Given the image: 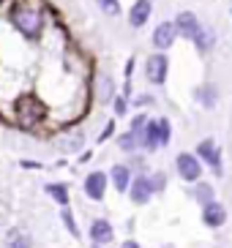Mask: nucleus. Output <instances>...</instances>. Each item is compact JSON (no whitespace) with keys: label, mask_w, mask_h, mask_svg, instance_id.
I'll return each mask as SVG.
<instances>
[{"label":"nucleus","mask_w":232,"mask_h":248,"mask_svg":"<svg viewBox=\"0 0 232 248\" xmlns=\"http://www.w3.org/2000/svg\"><path fill=\"white\" fill-rule=\"evenodd\" d=\"M11 22L17 25L19 33H25V36H36L38 30H41V14H38L36 8L19 6V8L11 11Z\"/></svg>","instance_id":"f257e3e1"},{"label":"nucleus","mask_w":232,"mask_h":248,"mask_svg":"<svg viewBox=\"0 0 232 248\" xmlns=\"http://www.w3.org/2000/svg\"><path fill=\"white\" fill-rule=\"evenodd\" d=\"M145 71H148V79L153 85H161V82L167 79V71H169V63H167V55H150L145 63Z\"/></svg>","instance_id":"f03ea898"},{"label":"nucleus","mask_w":232,"mask_h":248,"mask_svg":"<svg viewBox=\"0 0 232 248\" xmlns=\"http://www.w3.org/2000/svg\"><path fill=\"white\" fill-rule=\"evenodd\" d=\"M178 172H181L183 180L194 183V180H199V175H202V167H199V161H197L194 155L181 153L178 155Z\"/></svg>","instance_id":"7ed1b4c3"},{"label":"nucleus","mask_w":232,"mask_h":248,"mask_svg":"<svg viewBox=\"0 0 232 248\" xmlns=\"http://www.w3.org/2000/svg\"><path fill=\"white\" fill-rule=\"evenodd\" d=\"M175 38H178V30H175L172 22H161L153 33V46L156 49H169L175 44Z\"/></svg>","instance_id":"20e7f679"},{"label":"nucleus","mask_w":232,"mask_h":248,"mask_svg":"<svg viewBox=\"0 0 232 248\" xmlns=\"http://www.w3.org/2000/svg\"><path fill=\"white\" fill-rule=\"evenodd\" d=\"M129 186H131V199H134L137 204H145L148 199H150V194H153V180L150 177L139 175L137 180H131Z\"/></svg>","instance_id":"39448f33"},{"label":"nucleus","mask_w":232,"mask_h":248,"mask_svg":"<svg viewBox=\"0 0 232 248\" xmlns=\"http://www.w3.org/2000/svg\"><path fill=\"white\" fill-rule=\"evenodd\" d=\"M150 11H153V3L150 0H137L129 11V25L131 28H142V25L150 19Z\"/></svg>","instance_id":"423d86ee"},{"label":"nucleus","mask_w":232,"mask_h":248,"mask_svg":"<svg viewBox=\"0 0 232 248\" xmlns=\"http://www.w3.org/2000/svg\"><path fill=\"white\" fill-rule=\"evenodd\" d=\"M85 194L90 199H104V194H107V175H104V172H93V175H87Z\"/></svg>","instance_id":"0eeeda50"},{"label":"nucleus","mask_w":232,"mask_h":248,"mask_svg":"<svg viewBox=\"0 0 232 248\" xmlns=\"http://www.w3.org/2000/svg\"><path fill=\"white\" fill-rule=\"evenodd\" d=\"M202 221L208 226H213V229H216V226H221L227 221V210H224V204H218V202H205V210H202Z\"/></svg>","instance_id":"6e6552de"},{"label":"nucleus","mask_w":232,"mask_h":248,"mask_svg":"<svg viewBox=\"0 0 232 248\" xmlns=\"http://www.w3.org/2000/svg\"><path fill=\"white\" fill-rule=\"evenodd\" d=\"M175 30H178V36H186V38H194L197 28H199V22H197V14H191V11H181L178 14V19H175Z\"/></svg>","instance_id":"1a4fd4ad"},{"label":"nucleus","mask_w":232,"mask_h":248,"mask_svg":"<svg viewBox=\"0 0 232 248\" xmlns=\"http://www.w3.org/2000/svg\"><path fill=\"white\" fill-rule=\"evenodd\" d=\"M90 237H93L96 246H101V243H109V240H112V237H115V232H112L109 221L96 218V221H93V226H90Z\"/></svg>","instance_id":"9d476101"},{"label":"nucleus","mask_w":232,"mask_h":248,"mask_svg":"<svg viewBox=\"0 0 232 248\" xmlns=\"http://www.w3.org/2000/svg\"><path fill=\"white\" fill-rule=\"evenodd\" d=\"M199 155H202L208 164H213V169H216V172H221V153H218V147L213 145L211 139H205L202 145H199Z\"/></svg>","instance_id":"9b49d317"},{"label":"nucleus","mask_w":232,"mask_h":248,"mask_svg":"<svg viewBox=\"0 0 232 248\" xmlns=\"http://www.w3.org/2000/svg\"><path fill=\"white\" fill-rule=\"evenodd\" d=\"M191 41L197 44V49H199V52H208L213 46V41H216V36H213L211 28H197V33H194Z\"/></svg>","instance_id":"f8f14e48"},{"label":"nucleus","mask_w":232,"mask_h":248,"mask_svg":"<svg viewBox=\"0 0 232 248\" xmlns=\"http://www.w3.org/2000/svg\"><path fill=\"white\" fill-rule=\"evenodd\" d=\"M112 183H115V188L123 194L126 188H129L131 183V175H129V167H123V164H117L115 169H112Z\"/></svg>","instance_id":"ddd939ff"},{"label":"nucleus","mask_w":232,"mask_h":248,"mask_svg":"<svg viewBox=\"0 0 232 248\" xmlns=\"http://www.w3.org/2000/svg\"><path fill=\"white\" fill-rule=\"evenodd\" d=\"M33 243H30V237L25 232H11L8 234V243H6V248H30Z\"/></svg>","instance_id":"4468645a"},{"label":"nucleus","mask_w":232,"mask_h":248,"mask_svg":"<svg viewBox=\"0 0 232 248\" xmlns=\"http://www.w3.org/2000/svg\"><path fill=\"white\" fill-rule=\"evenodd\" d=\"M82 142H85V137H82V134H68V137L60 142V150H80Z\"/></svg>","instance_id":"2eb2a0df"},{"label":"nucleus","mask_w":232,"mask_h":248,"mask_svg":"<svg viewBox=\"0 0 232 248\" xmlns=\"http://www.w3.org/2000/svg\"><path fill=\"white\" fill-rule=\"evenodd\" d=\"M99 98H101V104H107L109 98H112V79H109V77H101V79H99Z\"/></svg>","instance_id":"dca6fc26"},{"label":"nucleus","mask_w":232,"mask_h":248,"mask_svg":"<svg viewBox=\"0 0 232 248\" xmlns=\"http://www.w3.org/2000/svg\"><path fill=\"white\" fill-rule=\"evenodd\" d=\"M156 128H159V145H167L169 142V134H172V128H169V120H156Z\"/></svg>","instance_id":"f3484780"},{"label":"nucleus","mask_w":232,"mask_h":248,"mask_svg":"<svg viewBox=\"0 0 232 248\" xmlns=\"http://www.w3.org/2000/svg\"><path fill=\"white\" fill-rule=\"evenodd\" d=\"M199 101H202L205 107H213V104H216V88H202L199 90Z\"/></svg>","instance_id":"a211bd4d"},{"label":"nucleus","mask_w":232,"mask_h":248,"mask_svg":"<svg viewBox=\"0 0 232 248\" xmlns=\"http://www.w3.org/2000/svg\"><path fill=\"white\" fill-rule=\"evenodd\" d=\"M99 6H101V11L109 16H115L117 11H120V3H117V0H99Z\"/></svg>","instance_id":"6ab92c4d"},{"label":"nucleus","mask_w":232,"mask_h":248,"mask_svg":"<svg viewBox=\"0 0 232 248\" xmlns=\"http://www.w3.org/2000/svg\"><path fill=\"white\" fill-rule=\"evenodd\" d=\"M120 147H123V150H137L139 142H137V137L129 131V134H123V137H120Z\"/></svg>","instance_id":"aec40b11"},{"label":"nucleus","mask_w":232,"mask_h":248,"mask_svg":"<svg viewBox=\"0 0 232 248\" xmlns=\"http://www.w3.org/2000/svg\"><path fill=\"white\" fill-rule=\"evenodd\" d=\"M47 191H50V194H52L55 199H58L60 204H68V194H66V188H63V186H50Z\"/></svg>","instance_id":"412c9836"},{"label":"nucleus","mask_w":232,"mask_h":248,"mask_svg":"<svg viewBox=\"0 0 232 248\" xmlns=\"http://www.w3.org/2000/svg\"><path fill=\"white\" fill-rule=\"evenodd\" d=\"M197 197L202 199V204L211 202V199H213V188H211V186H199V188H197Z\"/></svg>","instance_id":"4be33fe9"},{"label":"nucleus","mask_w":232,"mask_h":248,"mask_svg":"<svg viewBox=\"0 0 232 248\" xmlns=\"http://www.w3.org/2000/svg\"><path fill=\"white\" fill-rule=\"evenodd\" d=\"M63 224L68 226V232H71L74 237H80V229L74 226V218H71V213H63Z\"/></svg>","instance_id":"5701e85b"},{"label":"nucleus","mask_w":232,"mask_h":248,"mask_svg":"<svg viewBox=\"0 0 232 248\" xmlns=\"http://www.w3.org/2000/svg\"><path fill=\"white\" fill-rule=\"evenodd\" d=\"M115 112H117V115H123V112H126V98H117V101H115Z\"/></svg>","instance_id":"b1692460"},{"label":"nucleus","mask_w":232,"mask_h":248,"mask_svg":"<svg viewBox=\"0 0 232 248\" xmlns=\"http://www.w3.org/2000/svg\"><path fill=\"white\" fill-rule=\"evenodd\" d=\"M120 248H139V246H137V243H134V240H129V243H123V246H120Z\"/></svg>","instance_id":"393cba45"},{"label":"nucleus","mask_w":232,"mask_h":248,"mask_svg":"<svg viewBox=\"0 0 232 248\" xmlns=\"http://www.w3.org/2000/svg\"><path fill=\"white\" fill-rule=\"evenodd\" d=\"M96 248H99V246H96Z\"/></svg>","instance_id":"a878e982"}]
</instances>
